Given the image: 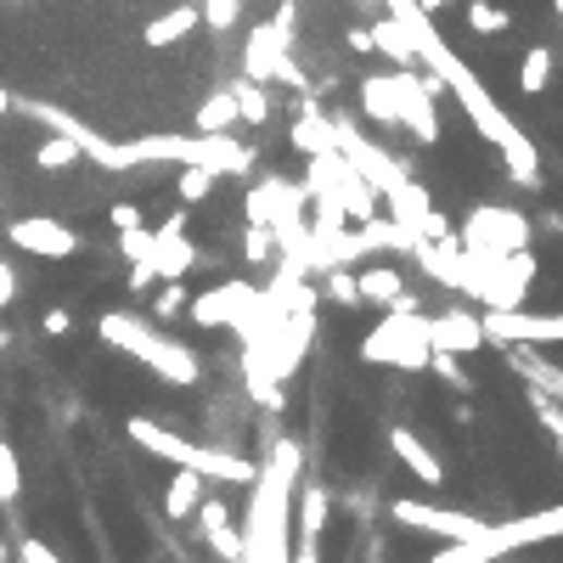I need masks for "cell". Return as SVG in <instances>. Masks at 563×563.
Returning <instances> with one entry per match:
<instances>
[{
	"instance_id": "ac0fdd59",
	"label": "cell",
	"mask_w": 563,
	"mask_h": 563,
	"mask_svg": "<svg viewBox=\"0 0 563 563\" xmlns=\"http://www.w3.org/2000/svg\"><path fill=\"white\" fill-rule=\"evenodd\" d=\"M507 360H513V372L536 383V394H547L552 406H563V367H552V360L536 355V344H502Z\"/></svg>"
},
{
	"instance_id": "9a60e30c",
	"label": "cell",
	"mask_w": 563,
	"mask_h": 563,
	"mask_svg": "<svg viewBox=\"0 0 563 563\" xmlns=\"http://www.w3.org/2000/svg\"><path fill=\"white\" fill-rule=\"evenodd\" d=\"M254 299H259V287L254 282H220V287H209V293H197V299L186 305V316L197 321V327H237L248 310H254Z\"/></svg>"
},
{
	"instance_id": "e0dca14e",
	"label": "cell",
	"mask_w": 563,
	"mask_h": 563,
	"mask_svg": "<svg viewBox=\"0 0 563 563\" xmlns=\"http://www.w3.org/2000/svg\"><path fill=\"white\" fill-rule=\"evenodd\" d=\"M327 507H333V495H327L321 485H299V495H293V547H316L321 541Z\"/></svg>"
},
{
	"instance_id": "6da1fadb",
	"label": "cell",
	"mask_w": 563,
	"mask_h": 563,
	"mask_svg": "<svg viewBox=\"0 0 563 563\" xmlns=\"http://www.w3.org/2000/svg\"><path fill=\"white\" fill-rule=\"evenodd\" d=\"M383 7V17H394L412 35V46H417V62H423V74H435L456 102H462V113H468V124L479 130V136L502 152V163H507V175H513V186H524V192H541V147L524 136V130L507 119V108L495 102V96L485 90V79L462 62L445 40H440V28H435V17H428L417 0H378Z\"/></svg>"
},
{
	"instance_id": "8992f818",
	"label": "cell",
	"mask_w": 563,
	"mask_h": 563,
	"mask_svg": "<svg viewBox=\"0 0 563 563\" xmlns=\"http://www.w3.org/2000/svg\"><path fill=\"white\" fill-rule=\"evenodd\" d=\"M428 316L417 305V293H401L367 339H360V360L367 367H401V372H423L428 367Z\"/></svg>"
},
{
	"instance_id": "cb8c5ba5",
	"label": "cell",
	"mask_w": 563,
	"mask_h": 563,
	"mask_svg": "<svg viewBox=\"0 0 563 563\" xmlns=\"http://www.w3.org/2000/svg\"><path fill=\"white\" fill-rule=\"evenodd\" d=\"M204 23L197 17V7H170V12H158L147 28H142V46H152V51H163V46H181L192 28Z\"/></svg>"
},
{
	"instance_id": "44dd1931",
	"label": "cell",
	"mask_w": 563,
	"mask_h": 563,
	"mask_svg": "<svg viewBox=\"0 0 563 563\" xmlns=\"http://www.w3.org/2000/svg\"><path fill=\"white\" fill-rule=\"evenodd\" d=\"M293 147H299L305 158H316V152H333V119H327L310 96H299V119H293V136H287Z\"/></svg>"
},
{
	"instance_id": "7a4b0ae2",
	"label": "cell",
	"mask_w": 563,
	"mask_h": 563,
	"mask_svg": "<svg viewBox=\"0 0 563 563\" xmlns=\"http://www.w3.org/2000/svg\"><path fill=\"white\" fill-rule=\"evenodd\" d=\"M293 490H299V445L277 440L254 468V502L243 524V563H287L293 558Z\"/></svg>"
},
{
	"instance_id": "ba28073f",
	"label": "cell",
	"mask_w": 563,
	"mask_h": 563,
	"mask_svg": "<svg viewBox=\"0 0 563 563\" xmlns=\"http://www.w3.org/2000/svg\"><path fill=\"white\" fill-rule=\"evenodd\" d=\"M529 225L518 209H507V204H479V209H468V220L456 225V243H462V254H485V259H502V254H518V248H529Z\"/></svg>"
},
{
	"instance_id": "74e56055",
	"label": "cell",
	"mask_w": 563,
	"mask_h": 563,
	"mask_svg": "<svg viewBox=\"0 0 563 563\" xmlns=\"http://www.w3.org/2000/svg\"><path fill=\"white\" fill-rule=\"evenodd\" d=\"M186 305H192L186 282H163V287H158V299H152V321H175Z\"/></svg>"
},
{
	"instance_id": "4dcf8cb0",
	"label": "cell",
	"mask_w": 563,
	"mask_h": 563,
	"mask_svg": "<svg viewBox=\"0 0 563 563\" xmlns=\"http://www.w3.org/2000/svg\"><path fill=\"white\" fill-rule=\"evenodd\" d=\"M552 85V46H529L518 62V90L524 96H541Z\"/></svg>"
},
{
	"instance_id": "60d3db41",
	"label": "cell",
	"mask_w": 563,
	"mask_h": 563,
	"mask_svg": "<svg viewBox=\"0 0 563 563\" xmlns=\"http://www.w3.org/2000/svg\"><path fill=\"white\" fill-rule=\"evenodd\" d=\"M197 17H204L209 28H220V35H225V28L243 17V0H204V12H197Z\"/></svg>"
},
{
	"instance_id": "603a6c76",
	"label": "cell",
	"mask_w": 563,
	"mask_h": 563,
	"mask_svg": "<svg viewBox=\"0 0 563 563\" xmlns=\"http://www.w3.org/2000/svg\"><path fill=\"white\" fill-rule=\"evenodd\" d=\"M152 271H158V282H186V271L197 265V248H192V237L181 231V237H158L152 231Z\"/></svg>"
},
{
	"instance_id": "30bf717a",
	"label": "cell",
	"mask_w": 563,
	"mask_h": 563,
	"mask_svg": "<svg viewBox=\"0 0 563 563\" xmlns=\"http://www.w3.org/2000/svg\"><path fill=\"white\" fill-rule=\"evenodd\" d=\"M23 113H28V119H40L46 130H57V136H69V142L79 147V158H90L96 170H108V175L130 170V163H124V147H119V142H108L102 130L79 124L69 108H57V102H23Z\"/></svg>"
},
{
	"instance_id": "4fadbf2b",
	"label": "cell",
	"mask_w": 563,
	"mask_h": 563,
	"mask_svg": "<svg viewBox=\"0 0 563 563\" xmlns=\"http://www.w3.org/2000/svg\"><path fill=\"white\" fill-rule=\"evenodd\" d=\"M7 243L23 248V254H40V259H74L79 254V231L51 220V215H23V220L7 225Z\"/></svg>"
},
{
	"instance_id": "8d00e7d4",
	"label": "cell",
	"mask_w": 563,
	"mask_h": 563,
	"mask_svg": "<svg viewBox=\"0 0 563 563\" xmlns=\"http://www.w3.org/2000/svg\"><path fill=\"white\" fill-rule=\"evenodd\" d=\"M35 163H40V170H69V163H79V147L69 136H46L40 152H35Z\"/></svg>"
},
{
	"instance_id": "816d5d0a",
	"label": "cell",
	"mask_w": 563,
	"mask_h": 563,
	"mask_svg": "<svg viewBox=\"0 0 563 563\" xmlns=\"http://www.w3.org/2000/svg\"><path fill=\"white\" fill-rule=\"evenodd\" d=\"M12 344V333H7V321H0V350H7Z\"/></svg>"
},
{
	"instance_id": "f907efd6",
	"label": "cell",
	"mask_w": 563,
	"mask_h": 563,
	"mask_svg": "<svg viewBox=\"0 0 563 563\" xmlns=\"http://www.w3.org/2000/svg\"><path fill=\"white\" fill-rule=\"evenodd\" d=\"M17 102H12V90H0V113H12Z\"/></svg>"
},
{
	"instance_id": "d4e9b609",
	"label": "cell",
	"mask_w": 563,
	"mask_h": 563,
	"mask_svg": "<svg viewBox=\"0 0 563 563\" xmlns=\"http://www.w3.org/2000/svg\"><path fill=\"white\" fill-rule=\"evenodd\" d=\"M367 28H372V51H383V57L394 62V69H417V46H412V35H406V28L394 23V17H383V12H378Z\"/></svg>"
},
{
	"instance_id": "9c48e42d",
	"label": "cell",
	"mask_w": 563,
	"mask_h": 563,
	"mask_svg": "<svg viewBox=\"0 0 563 563\" xmlns=\"http://www.w3.org/2000/svg\"><path fill=\"white\" fill-rule=\"evenodd\" d=\"M445 96V85L435 74H417V69H394V124L412 130L423 147L440 142V113L435 102Z\"/></svg>"
},
{
	"instance_id": "bcb514c9",
	"label": "cell",
	"mask_w": 563,
	"mask_h": 563,
	"mask_svg": "<svg viewBox=\"0 0 563 563\" xmlns=\"http://www.w3.org/2000/svg\"><path fill=\"white\" fill-rule=\"evenodd\" d=\"M158 282V271H152V259H142V265H130V287H136V293H147Z\"/></svg>"
},
{
	"instance_id": "d6986e66",
	"label": "cell",
	"mask_w": 563,
	"mask_h": 563,
	"mask_svg": "<svg viewBox=\"0 0 563 563\" xmlns=\"http://www.w3.org/2000/svg\"><path fill=\"white\" fill-rule=\"evenodd\" d=\"M197 518H204V536H209V552L215 558H225V563H243V529L231 524V513L220 507V502H197Z\"/></svg>"
},
{
	"instance_id": "7dc6e473",
	"label": "cell",
	"mask_w": 563,
	"mask_h": 563,
	"mask_svg": "<svg viewBox=\"0 0 563 563\" xmlns=\"http://www.w3.org/2000/svg\"><path fill=\"white\" fill-rule=\"evenodd\" d=\"M40 327H46L51 339H62V333L74 327V316H69V310H46V316H40Z\"/></svg>"
},
{
	"instance_id": "1f68e13d",
	"label": "cell",
	"mask_w": 563,
	"mask_h": 563,
	"mask_svg": "<svg viewBox=\"0 0 563 563\" xmlns=\"http://www.w3.org/2000/svg\"><path fill=\"white\" fill-rule=\"evenodd\" d=\"M468 28L495 40V35H507V28H513V12L495 7V0H468Z\"/></svg>"
},
{
	"instance_id": "484cf974",
	"label": "cell",
	"mask_w": 563,
	"mask_h": 563,
	"mask_svg": "<svg viewBox=\"0 0 563 563\" xmlns=\"http://www.w3.org/2000/svg\"><path fill=\"white\" fill-rule=\"evenodd\" d=\"M282 192H287L282 175H259V181L248 186V197H243V220L271 231V220H277V209H282Z\"/></svg>"
},
{
	"instance_id": "f5cc1de1",
	"label": "cell",
	"mask_w": 563,
	"mask_h": 563,
	"mask_svg": "<svg viewBox=\"0 0 563 563\" xmlns=\"http://www.w3.org/2000/svg\"><path fill=\"white\" fill-rule=\"evenodd\" d=\"M0 563H12V547H7V541H0Z\"/></svg>"
},
{
	"instance_id": "b9f144b4",
	"label": "cell",
	"mask_w": 563,
	"mask_h": 563,
	"mask_svg": "<svg viewBox=\"0 0 563 563\" xmlns=\"http://www.w3.org/2000/svg\"><path fill=\"white\" fill-rule=\"evenodd\" d=\"M119 248H124V259H130V265H142V259H152V248H158V243H152V231H147V225H136V231H119Z\"/></svg>"
},
{
	"instance_id": "4316f807",
	"label": "cell",
	"mask_w": 563,
	"mask_h": 563,
	"mask_svg": "<svg viewBox=\"0 0 563 563\" xmlns=\"http://www.w3.org/2000/svg\"><path fill=\"white\" fill-rule=\"evenodd\" d=\"M204 485L209 479H197L192 468H175V479L163 485V513H170V518H192L197 502H204Z\"/></svg>"
},
{
	"instance_id": "f1b7e54d",
	"label": "cell",
	"mask_w": 563,
	"mask_h": 563,
	"mask_svg": "<svg viewBox=\"0 0 563 563\" xmlns=\"http://www.w3.org/2000/svg\"><path fill=\"white\" fill-rule=\"evenodd\" d=\"M360 113L372 124H394V74H367L360 79Z\"/></svg>"
},
{
	"instance_id": "f6af8a7d",
	"label": "cell",
	"mask_w": 563,
	"mask_h": 563,
	"mask_svg": "<svg viewBox=\"0 0 563 563\" xmlns=\"http://www.w3.org/2000/svg\"><path fill=\"white\" fill-rule=\"evenodd\" d=\"M17 552H23V563H62L46 541H17Z\"/></svg>"
},
{
	"instance_id": "5b68a950",
	"label": "cell",
	"mask_w": 563,
	"mask_h": 563,
	"mask_svg": "<svg viewBox=\"0 0 563 563\" xmlns=\"http://www.w3.org/2000/svg\"><path fill=\"white\" fill-rule=\"evenodd\" d=\"M124 435H130V445H142L147 456L170 462V468H192L197 479L254 485V462H248V456H237V451H209V445H192V440H181V435H175V428H163V423H152V417H130V423H124Z\"/></svg>"
},
{
	"instance_id": "c3c4849f",
	"label": "cell",
	"mask_w": 563,
	"mask_h": 563,
	"mask_svg": "<svg viewBox=\"0 0 563 563\" xmlns=\"http://www.w3.org/2000/svg\"><path fill=\"white\" fill-rule=\"evenodd\" d=\"M344 46L367 57V51H372V28H350V35H344Z\"/></svg>"
},
{
	"instance_id": "8fae6325",
	"label": "cell",
	"mask_w": 563,
	"mask_h": 563,
	"mask_svg": "<svg viewBox=\"0 0 563 563\" xmlns=\"http://www.w3.org/2000/svg\"><path fill=\"white\" fill-rule=\"evenodd\" d=\"M243 79H254V85H287V90H310V79H305V69L293 62V51L271 35V23H259L254 35H248V46H243Z\"/></svg>"
},
{
	"instance_id": "277c9868",
	"label": "cell",
	"mask_w": 563,
	"mask_h": 563,
	"mask_svg": "<svg viewBox=\"0 0 563 563\" xmlns=\"http://www.w3.org/2000/svg\"><path fill=\"white\" fill-rule=\"evenodd\" d=\"M124 147V163L136 170V163H197V170H215V175H248L254 170V147H243L237 136H170V130H158V136H130L119 142Z\"/></svg>"
},
{
	"instance_id": "83f0119b",
	"label": "cell",
	"mask_w": 563,
	"mask_h": 563,
	"mask_svg": "<svg viewBox=\"0 0 563 563\" xmlns=\"http://www.w3.org/2000/svg\"><path fill=\"white\" fill-rule=\"evenodd\" d=\"M225 130H237V102H231V90L220 85L197 102V136H225Z\"/></svg>"
},
{
	"instance_id": "f546056e",
	"label": "cell",
	"mask_w": 563,
	"mask_h": 563,
	"mask_svg": "<svg viewBox=\"0 0 563 563\" xmlns=\"http://www.w3.org/2000/svg\"><path fill=\"white\" fill-rule=\"evenodd\" d=\"M225 90H231V102H237V124H265V119H271V96H265V85L231 79Z\"/></svg>"
},
{
	"instance_id": "836d02e7",
	"label": "cell",
	"mask_w": 563,
	"mask_h": 563,
	"mask_svg": "<svg viewBox=\"0 0 563 563\" xmlns=\"http://www.w3.org/2000/svg\"><path fill=\"white\" fill-rule=\"evenodd\" d=\"M428 372H440L456 394H474V378H468V367H462V355H445V350H435L428 355Z\"/></svg>"
},
{
	"instance_id": "11a10c76",
	"label": "cell",
	"mask_w": 563,
	"mask_h": 563,
	"mask_svg": "<svg viewBox=\"0 0 563 563\" xmlns=\"http://www.w3.org/2000/svg\"><path fill=\"white\" fill-rule=\"evenodd\" d=\"M0 428H7V417H0Z\"/></svg>"
},
{
	"instance_id": "d590c367",
	"label": "cell",
	"mask_w": 563,
	"mask_h": 563,
	"mask_svg": "<svg viewBox=\"0 0 563 563\" xmlns=\"http://www.w3.org/2000/svg\"><path fill=\"white\" fill-rule=\"evenodd\" d=\"M215 181H220L215 170H197V163H181V181H175V186H181V204H204V197L215 192Z\"/></svg>"
},
{
	"instance_id": "7bdbcfd3",
	"label": "cell",
	"mask_w": 563,
	"mask_h": 563,
	"mask_svg": "<svg viewBox=\"0 0 563 563\" xmlns=\"http://www.w3.org/2000/svg\"><path fill=\"white\" fill-rule=\"evenodd\" d=\"M12 299H17V271H12V259L0 254V316L12 310Z\"/></svg>"
},
{
	"instance_id": "db71d44e",
	"label": "cell",
	"mask_w": 563,
	"mask_h": 563,
	"mask_svg": "<svg viewBox=\"0 0 563 563\" xmlns=\"http://www.w3.org/2000/svg\"><path fill=\"white\" fill-rule=\"evenodd\" d=\"M7 7H23V0H7Z\"/></svg>"
},
{
	"instance_id": "52a82bcc",
	"label": "cell",
	"mask_w": 563,
	"mask_h": 563,
	"mask_svg": "<svg viewBox=\"0 0 563 563\" xmlns=\"http://www.w3.org/2000/svg\"><path fill=\"white\" fill-rule=\"evenodd\" d=\"M558 536H563V507H541V513H524V518H507V524H485L479 536L440 547L428 563H495V558H507L518 547H541V541H558Z\"/></svg>"
},
{
	"instance_id": "5bb4252c",
	"label": "cell",
	"mask_w": 563,
	"mask_h": 563,
	"mask_svg": "<svg viewBox=\"0 0 563 563\" xmlns=\"http://www.w3.org/2000/svg\"><path fill=\"white\" fill-rule=\"evenodd\" d=\"M394 518H401L406 529H423V536H440V541H468L485 529V518L474 513H456V507H428V502H412V495H401V502L389 507Z\"/></svg>"
},
{
	"instance_id": "7c38bea8",
	"label": "cell",
	"mask_w": 563,
	"mask_h": 563,
	"mask_svg": "<svg viewBox=\"0 0 563 563\" xmlns=\"http://www.w3.org/2000/svg\"><path fill=\"white\" fill-rule=\"evenodd\" d=\"M479 327H485V344H563V310L552 316H529V310H479Z\"/></svg>"
},
{
	"instance_id": "7402d4cb",
	"label": "cell",
	"mask_w": 563,
	"mask_h": 563,
	"mask_svg": "<svg viewBox=\"0 0 563 563\" xmlns=\"http://www.w3.org/2000/svg\"><path fill=\"white\" fill-rule=\"evenodd\" d=\"M355 287H360V305L389 310V305L406 293V271H394V265H360V271H355Z\"/></svg>"
},
{
	"instance_id": "ee69618b",
	"label": "cell",
	"mask_w": 563,
	"mask_h": 563,
	"mask_svg": "<svg viewBox=\"0 0 563 563\" xmlns=\"http://www.w3.org/2000/svg\"><path fill=\"white\" fill-rule=\"evenodd\" d=\"M108 220H113L119 231H136V225H142V209H136V204H113V209H108Z\"/></svg>"
},
{
	"instance_id": "f35d334b",
	"label": "cell",
	"mask_w": 563,
	"mask_h": 563,
	"mask_svg": "<svg viewBox=\"0 0 563 563\" xmlns=\"http://www.w3.org/2000/svg\"><path fill=\"white\" fill-rule=\"evenodd\" d=\"M271 254H277L271 231H265V225H243V259H248V265H265Z\"/></svg>"
},
{
	"instance_id": "ffe728a7",
	"label": "cell",
	"mask_w": 563,
	"mask_h": 563,
	"mask_svg": "<svg viewBox=\"0 0 563 563\" xmlns=\"http://www.w3.org/2000/svg\"><path fill=\"white\" fill-rule=\"evenodd\" d=\"M389 451L401 456V462H406V468H412V474H417L423 485H445V468H440V456L428 451V445H423V440L412 435L406 423H394V428H389Z\"/></svg>"
},
{
	"instance_id": "d6a6232c",
	"label": "cell",
	"mask_w": 563,
	"mask_h": 563,
	"mask_svg": "<svg viewBox=\"0 0 563 563\" xmlns=\"http://www.w3.org/2000/svg\"><path fill=\"white\" fill-rule=\"evenodd\" d=\"M321 299H333V305H344V310L360 305V287H355V271H350V265H339V271L321 277Z\"/></svg>"
},
{
	"instance_id": "2e32d148",
	"label": "cell",
	"mask_w": 563,
	"mask_h": 563,
	"mask_svg": "<svg viewBox=\"0 0 563 563\" xmlns=\"http://www.w3.org/2000/svg\"><path fill=\"white\" fill-rule=\"evenodd\" d=\"M428 350H445V355H474V350H485L479 310L451 305V310H440V316H428Z\"/></svg>"
},
{
	"instance_id": "681fc988",
	"label": "cell",
	"mask_w": 563,
	"mask_h": 563,
	"mask_svg": "<svg viewBox=\"0 0 563 563\" xmlns=\"http://www.w3.org/2000/svg\"><path fill=\"white\" fill-rule=\"evenodd\" d=\"M417 7H423L428 17H435V12H445V7H451V0H417Z\"/></svg>"
},
{
	"instance_id": "3957f363",
	"label": "cell",
	"mask_w": 563,
	"mask_h": 563,
	"mask_svg": "<svg viewBox=\"0 0 563 563\" xmlns=\"http://www.w3.org/2000/svg\"><path fill=\"white\" fill-rule=\"evenodd\" d=\"M96 333H102V344H113V350H124V355H136L152 378L175 383V389H192L197 378H204V355H197L192 344H181V339H163L147 316L108 310L102 321H96Z\"/></svg>"
},
{
	"instance_id": "e575fe53",
	"label": "cell",
	"mask_w": 563,
	"mask_h": 563,
	"mask_svg": "<svg viewBox=\"0 0 563 563\" xmlns=\"http://www.w3.org/2000/svg\"><path fill=\"white\" fill-rule=\"evenodd\" d=\"M23 495V468H17V451L0 440V507H12Z\"/></svg>"
},
{
	"instance_id": "ab89813d",
	"label": "cell",
	"mask_w": 563,
	"mask_h": 563,
	"mask_svg": "<svg viewBox=\"0 0 563 563\" xmlns=\"http://www.w3.org/2000/svg\"><path fill=\"white\" fill-rule=\"evenodd\" d=\"M271 35L293 51V46H299V7H293V0H282V7H277V17H271Z\"/></svg>"
}]
</instances>
